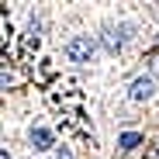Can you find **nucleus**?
Masks as SVG:
<instances>
[{
  "instance_id": "nucleus-1",
  "label": "nucleus",
  "mask_w": 159,
  "mask_h": 159,
  "mask_svg": "<svg viewBox=\"0 0 159 159\" xmlns=\"http://www.w3.org/2000/svg\"><path fill=\"white\" fill-rule=\"evenodd\" d=\"M97 35H87V31H76V35H69L66 42H62V59H69L73 66H87V62H93V56H97Z\"/></svg>"
},
{
  "instance_id": "nucleus-3",
  "label": "nucleus",
  "mask_w": 159,
  "mask_h": 159,
  "mask_svg": "<svg viewBox=\"0 0 159 159\" xmlns=\"http://www.w3.org/2000/svg\"><path fill=\"white\" fill-rule=\"evenodd\" d=\"M142 159H159V142H152V145L142 152Z\"/></svg>"
},
{
  "instance_id": "nucleus-2",
  "label": "nucleus",
  "mask_w": 159,
  "mask_h": 159,
  "mask_svg": "<svg viewBox=\"0 0 159 159\" xmlns=\"http://www.w3.org/2000/svg\"><path fill=\"white\" fill-rule=\"evenodd\" d=\"M152 93H156V76H152V73H145V76H139V80H131V87L125 90V97H128L131 104H145Z\"/></svg>"
}]
</instances>
